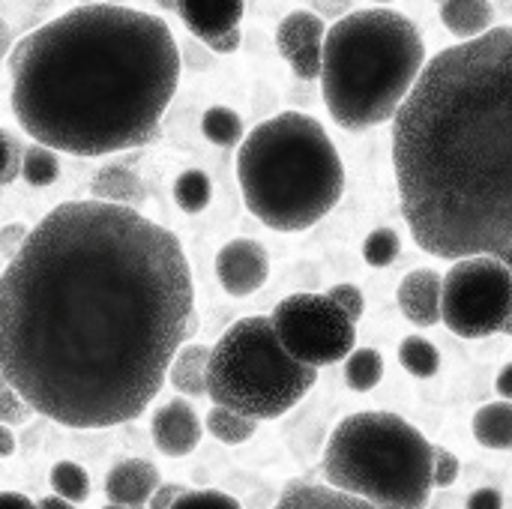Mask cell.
Here are the masks:
<instances>
[{
  "label": "cell",
  "mask_w": 512,
  "mask_h": 509,
  "mask_svg": "<svg viewBox=\"0 0 512 509\" xmlns=\"http://www.w3.org/2000/svg\"><path fill=\"white\" fill-rule=\"evenodd\" d=\"M192 330L180 240L126 204L54 207L0 279L3 384L66 429L141 417Z\"/></svg>",
  "instance_id": "cell-1"
},
{
  "label": "cell",
  "mask_w": 512,
  "mask_h": 509,
  "mask_svg": "<svg viewBox=\"0 0 512 509\" xmlns=\"http://www.w3.org/2000/svg\"><path fill=\"white\" fill-rule=\"evenodd\" d=\"M414 243L444 261L512 249V27L438 51L393 117Z\"/></svg>",
  "instance_id": "cell-2"
},
{
  "label": "cell",
  "mask_w": 512,
  "mask_h": 509,
  "mask_svg": "<svg viewBox=\"0 0 512 509\" xmlns=\"http://www.w3.org/2000/svg\"><path fill=\"white\" fill-rule=\"evenodd\" d=\"M18 126L60 153L108 156L159 135L180 84L168 24L123 3H84L9 51Z\"/></svg>",
  "instance_id": "cell-3"
},
{
  "label": "cell",
  "mask_w": 512,
  "mask_h": 509,
  "mask_svg": "<svg viewBox=\"0 0 512 509\" xmlns=\"http://www.w3.org/2000/svg\"><path fill=\"white\" fill-rule=\"evenodd\" d=\"M426 69L417 24L387 6L360 9L327 30L321 90L330 117L351 132L393 120Z\"/></svg>",
  "instance_id": "cell-4"
},
{
  "label": "cell",
  "mask_w": 512,
  "mask_h": 509,
  "mask_svg": "<svg viewBox=\"0 0 512 509\" xmlns=\"http://www.w3.org/2000/svg\"><path fill=\"white\" fill-rule=\"evenodd\" d=\"M237 180L249 213L267 228L306 231L339 204L345 165L315 117L285 111L243 138Z\"/></svg>",
  "instance_id": "cell-5"
},
{
  "label": "cell",
  "mask_w": 512,
  "mask_h": 509,
  "mask_svg": "<svg viewBox=\"0 0 512 509\" xmlns=\"http://www.w3.org/2000/svg\"><path fill=\"white\" fill-rule=\"evenodd\" d=\"M324 477L333 489L378 509H426L435 486V447L399 414L345 417L327 441Z\"/></svg>",
  "instance_id": "cell-6"
},
{
  "label": "cell",
  "mask_w": 512,
  "mask_h": 509,
  "mask_svg": "<svg viewBox=\"0 0 512 509\" xmlns=\"http://www.w3.org/2000/svg\"><path fill=\"white\" fill-rule=\"evenodd\" d=\"M318 369L294 360L270 318L252 315L228 327L207 369V396L249 420L288 414L315 387Z\"/></svg>",
  "instance_id": "cell-7"
},
{
  "label": "cell",
  "mask_w": 512,
  "mask_h": 509,
  "mask_svg": "<svg viewBox=\"0 0 512 509\" xmlns=\"http://www.w3.org/2000/svg\"><path fill=\"white\" fill-rule=\"evenodd\" d=\"M444 324L462 339H486L504 330L512 312V273L495 255L456 261L444 276Z\"/></svg>",
  "instance_id": "cell-8"
},
{
  "label": "cell",
  "mask_w": 512,
  "mask_h": 509,
  "mask_svg": "<svg viewBox=\"0 0 512 509\" xmlns=\"http://www.w3.org/2000/svg\"><path fill=\"white\" fill-rule=\"evenodd\" d=\"M288 354L306 366H333L354 354V321L330 294H291L270 315Z\"/></svg>",
  "instance_id": "cell-9"
},
{
  "label": "cell",
  "mask_w": 512,
  "mask_h": 509,
  "mask_svg": "<svg viewBox=\"0 0 512 509\" xmlns=\"http://www.w3.org/2000/svg\"><path fill=\"white\" fill-rule=\"evenodd\" d=\"M324 42H327V27L309 9L288 12V18H282V24L276 30V48H279V54L288 60L291 72L297 78H303V81L321 78V69H324Z\"/></svg>",
  "instance_id": "cell-10"
},
{
  "label": "cell",
  "mask_w": 512,
  "mask_h": 509,
  "mask_svg": "<svg viewBox=\"0 0 512 509\" xmlns=\"http://www.w3.org/2000/svg\"><path fill=\"white\" fill-rule=\"evenodd\" d=\"M216 276L231 297L255 294L270 276L267 249L258 240H246V237L225 243L216 255Z\"/></svg>",
  "instance_id": "cell-11"
},
{
  "label": "cell",
  "mask_w": 512,
  "mask_h": 509,
  "mask_svg": "<svg viewBox=\"0 0 512 509\" xmlns=\"http://www.w3.org/2000/svg\"><path fill=\"white\" fill-rule=\"evenodd\" d=\"M150 429H153L156 447L171 459L189 456L201 444V423H198L192 405H186L183 399H174V402L162 405L153 414Z\"/></svg>",
  "instance_id": "cell-12"
},
{
  "label": "cell",
  "mask_w": 512,
  "mask_h": 509,
  "mask_svg": "<svg viewBox=\"0 0 512 509\" xmlns=\"http://www.w3.org/2000/svg\"><path fill=\"white\" fill-rule=\"evenodd\" d=\"M399 309L417 327H435L444 321L441 300H444V276L435 270H414L399 285Z\"/></svg>",
  "instance_id": "cell-13"
},
{
  "label": "cell",
  "mask_w": 512,
  "mask_h": 509,
  "mask_svg": "<svg viewBox=\"0 0 512 509\" xmlns=\"http://www.w3.org/2000/svg\"><path fill=\"white\" fill-rule=\"evenodd\" d=\"M243 6L246 0H177V15L189 33L213 42L240 27Z\"/></svg>",
  "instance_id": "cell-14"
},
{
  "label": "cell",
  "mask_w": 512,
  "mask_h": 509,
  "mask_svg": "<svg viewBox=\"0 0 512 509\" xmlns=\"http://www.w3.org/2000/svg\"><path fill=\"white\" fill-rule=\"evenodd\" d=\"M159 492V471L144 459H126L111 468L105 480V495L120 507H144Z\"/></svg>",
  "instance_id": "cell-15"
},
{
  "label": "cell",
  "mask_w": 512,
  "mask_h": 509,
  "mask_svg": "<svg viewBox=\"0 0 512 509\" xmlns=\"http://www.w3.org/2000/svg\"><path fill=\"white\" fill-rule=\"evenodd\" d=\"M273 509H378L366 504L357 495L339 492L333 486H315V483H291L279 504Z\"/></svg>",
  "instance_id": "cell-16"
},
{
  "label": "cell",
  "mask_w": 512,
  "mask_h": 509,
  "mask_svg": "<svg viewBox=\"0 0 512 509\" xmlns=\"http://www.w3.org/2000/svg\"><path fill=\"white\" fill-rule=\"evenodd\" d=\"M441 21L456 39L468 42L492 30L495 9L489 0H447L441 3Z\"/></svg>",
  "instance_id": "cell-17"
},
{
  "label": "cell",
  "mask_w": 512,
  "mask_h": 509,
  "mask_svg": "<svg viewBox=\"0 0 512 509\" xmlns=\"http://www.w3.org/2000/svg\"><path fill=\"white\" fill-rule=\"evenodd\" d=\"M93 195L99 201L126 204V207H138L147 198L141 177L132 168H123V165H105V168H99L96 177H93Z\"/></svg>",
  "instance_id": "cell-18"
},
{
  "label": "cell",
  "mask_w": 512,
  "mask_h": 509,
  "mask_svg": "<svg viewBox=\"0 0 512 509\" xmlns=\"http://www.w3.org/2000/svg\"><path fill=\"white\" fill-rule=\"evenodd\" d=\"M210 354L213 348L207 345H189L183 348L168 372V381L174 384V390H180L183 396H204L207 393V369H210Z\"/></svg>",
  "instance_id": "cell-19"
},
{
  "label": "cell",
  "mask_w": 512,
  "mask_h": 509,
  "mask_svg": "<svg viewBox=\"0 0 512 509\" xmlns=\"http://www.w3.org/2000/svg\"><path fill=\"white\" fill-rule=\"evenodd\" d=\"M474 438L489 450H512V402H492L474 414Z\"/></svg>",
  "instance_id": "cell-20"
},
{
  "label": "cell",
  "mask_w": 512,
  "mask_h": 509,
  "mask_svg": "<svg viewBox=\"0 0 512 509\" xmlns=\"http://www.w3.org/2000/svg\"><path fill=\"white\" fill-rule=\"evenodd\" d=\"M201 132L207 135V141L219 144V147H234V144H243L240 138L243 135V120L237 111L225 108V105H213L204 111L201 117Z\"/></svg>",
  "instance_id": "cell-21"
},
{
  "label": "cell",
  "mask_w": 512,
  "mask_h": 509,
  "mask_svg": "<svg viewBox=\"0 0 512 509\" xmlns=\"http://www.w3.org/2000/svg\"><path fill=\"white\" fill-rule=\"evenodd\" d=\"M384 378V360L375 348H360L348 357V366H345V381L351 390L357 393H369L381 384Z\"/></svg>",
  "instance_id": "cell-22"
},
{
  "label": "cell",
  "mask_w": 512,
  "mask_h": 509,
  "mask_svg": "<svg viewBox=\"0 0 512 509\" xmlns=\"http://www.w3.org/2000/svg\"><path fill=\"white\" fill-rule=\"evenodd\" d=\"M255 429H258L255 420H249V417H243V414H237L231 408H222V405H216L207 414V432L222 444H243V441H249L255 435Z\"/></svg>",
  "instance_id": "cell-23"
},
{
  "label": "cell",
  "mask_w": 512,
  "mask_h": 509,
  "mask_svg": "<svg viewBox=\"0 0 512 509\" xmlns=\"http://www.w3.org/2000/svg\"><path fill=\"white\" fill-rule=\"evenodd\" d=\"M399 363L414 375V378H432L441 369V354L438 348L423 339V336H408L399 345Z\"/></svg>",
  "instance_id": "cell-24"
},
{
  "label": "cell",
  "mask_w": 512,
  "mask_h": 509,
  "mask_svg": "<svg viewBox=\"0 0 512 509\" xmlns=\"http://www.w3.org/2000/svg\"><path fill=\"white\" fill-rule=\"evenodd\" d=\"M210 195H213V186H210V177L201 168L183 171L177 177V183H174V201L186 213H201L210 204Z\"/></svg>",
  "instance_id": "cell-25"
},
{
  "label": "cell",
  "mask_w": 512,
  "mask_h": 509,
  "mask_svg": "<svg viewBox=\"0 0 512 509\" xmlns=\"http://www.w3.org/2000/svg\"><path fill=\"white\" fill-rule=\"evenodd\" d=\"M57 150L45 147V144H30L24 153V165H21V177L30 186H51L60 177V162L54 156Z\"/></svg>",
  "instance_id": "cell-26"
},
{
  "label": "cell",
  "mask_w": 512,
  "mask_h": 509,
  "mask_svg": "<svg viewBox=\"0 0 512 509\" xmlns=\"http://www.w3.org/2000/svg\"><path fill=\"white\" fill-rule=\"evenodd\" d=\"M51 489H54V495H60L72 504H84L90 495L87 471L75 462H57L51 468Z\"/></svg>",
  "instance_id": "cell-27"
},
{
  "label": "cell",
  "mask_w": 512,
  "mask_h": 509,
  "mask_svg": "<svg viewBox=\"0 0 512 509\" xmlns=\"http://www.w3.org/2000/svg\"><path fill=\"white\" fill-rule=\"evenodd\" d=\"M402 252V240L393 228H378L363 243V261L369 267H390Z\"/></svg>",
  "instance_id": "cell-28"
},
{
  "label": "cell",
  "mask_w": 512,
  "mask_h": 509,
  "mask_svg": "<svg viewBox=\"0 0 512 509\" xmlns=\"http://www.w3.org/2000/svg\"><path fill=\"white\" fill-rule=\"evenodd\" d=\"M171 509H243L240 501H234L231 495L225 492H213V489H204V492H183Z\"/></svg>",
  "instance_id": "cell-29"
},
{
  "label": "cell",
  "mask_w": 512,
  "mask_h": 509,
  "mask_svg": "<svg viewBox=\"0 0 512 509\" xmlns=\"http://www.w3.org/2000/svg\"><path fill=\"white\" fill-rule=\"evenodd\" d=\"M0 135H3V183H12L21 174L27 147L18 141V135L12 129H3Z\"/></svg>",
  "instance_id": "cell-30"
},
{
  "label": "cell",
  "mask_w": 512,
  "mask_h": 509,
  "mask_svg": "<svg viewBox=\"0 0 512 509\" xmlns=\"http://www.w3.org/2000/svg\"><path fill=\"white\" fill-rule=\"evenodd\" d=\"M30 414H36L9 384H3V390H0V420L6 423V426H18V423H24Z\"/></svg>",
  "instance_id": "cell-31"
},
{
  "label": "cell",
  "mask_w": 512,
  "mask_h": 509,
  "mask_svg": "<svg viewBox=\"0 0 512 509\" xmlns=\"http://www.w3.org/2000/svg\"><path fill=\"white\" fill-rule=\"evenodd\" d=\"M345 312H348V318L357 324L360 318H363V312H366V300H363V294H360V288L357 285H336V288H330L327 291Z\"/></svg>",
  "instance_id": "cell-32"
},
{
  "label": "cell",
  "mask_w": 512,
  "mask_h": 509,
  "mask_svg": "<svg viewBox=\"0 0 512 509\" xmlns=\"http://www.w3.org/2000/svg\"><path fill=\"white\" fill-rule=\"evenodd\" d=\"M456 480H459V459L450 450L435 447V486L450 489Z\"/></svg>",
  "instance_id": "cell-33"
},
{
  "label": "cell",
  "mask_w": 512,
  "mask_h": 509,
  "mask_svg": "<svg viewBox=\"0 0 512 509\" xmlns=\"http://www.w3.org/2000/svg\"><path fill=\"white\" fill-rule=\"evenodd\" d=\"M27 234H30V228H24V225H6L3 228V255H6V261H12L15 255H18V249L24 246V240H27Z\"/></svg>",
  "instance_id": "cell-34"
},
{
  "label": "cell",
  "mask_w": 512,
  "mask_h": 509,
  "mask_svg": "<svg viewBox=\"0 0 512 509\" xmlns=\"http://www.w3.org/2000/svg\"><path fill=\"white\" fill-rule=\"evenodd\" d=\"M465 509H504V498H501L498 489H477V492L468 498Z\"/></svg>",
  "instance_id": "cell-35"
},
{
  "label": "cell",
  "mask_w": 512,
  "mask_h": 509,
  "mask_svg": "<svg viewBox=\"0 0 512 509\" xmlns=\"http://www.w3.org/2000/svg\"><path fill=\"white\" fill-rule=\"evenodd\" d=\"M216 54H234L237 48H240V27L237 30H231V33H225V36H219V39H213V42H207Z\"/></svg>",
  "instance_id": "cell-36"
},
{
  "label": "cell",
  "mask_w": 512,
  "mask_h": 509,
  "mask_svg": "<svg viewBox=\"0 0 512 509\" xmlns=\"http://www.w3.org/2000/svg\"><path fill=\"white\" fill-rule=\"evenodd\" d=\"M183 492L177 489V486H165V489H159L156 495H153V501H150V509H171V504L180 498Z\"/></svg>",
  "instance_id": "cell-37"
},
{
  "label": "cell",
  "mask_w": 512,
  "mask_h": 509,
  "mask_svg": "<svg viewBox=\"0 0 512 509\" xmlns=\"http://www.w3.org/2000/svg\"><path fill=\"white\" fill-rule=\"evenodd\" d=\"M0 509H39V504H33L30 498H24L18 492H3L0 495Z\"/></svg>",
  "instance_id": "cell-38"
},
{
  "label": "cell",
  "mask_w": 512,
  "mask_h": 509,
  "mask_svg": "<svg viewBox=\"0 0 512 509\" xmlns=\"http://www.w3.org/2000/svg\"><path fill=\"white\" fill-rule=\"evenodd\" d=\"M495 390L501 393V399L512 402V363H507V366L501 369V375H498V381H495Z\"/></svg>",
  "instance_id": "cell-39"
},
{
  "label": "cell",
  "mask_w": 512,
  "mask_h": 509,
  "mask_svg": "<svg viewBox=\"0 0 512 509\" xmlns=\"http://www.w3.org/2000/svg\"><path fill=\"white\" fill-rule=\"evenodd\" d=\"M15 453V435H12V426H0V456H12Z\"/></svg>",
  "instance_id": "cell-40"
},
{
  "label": "cell",
  "mask_w": 512,
  "mask_h": 509,
  "mask_svg": "<svg viewBox=\"0 0 512 509\" xmlns=\"http://www.w3.org/2000/svg\"><path fill=\"white\" fill-rule=\"evenodd\" d=\"M39 509H75V504L66 501V498H60V495H48V498L39 501Z\"/></svg>",
  "instance_id": "cell-41"
},
{
  "label": "cell",
  "mask_w": 512,
  "mask_h": 509,
  "mask_svg": "<svg viewBox=\"0 0 512 509\" xmlns=\"http://www.w3.org/2000/svg\"><path fill=\"white\" fill-rule=\"evenodd\" d=\"M498 258L504 261V267L512 273V249H507V252H504V255H498Z\"/></svg>",
  "instance_id": "cell-42"
},
{
  "label": "cell",
  "mask_w": 512,
  "mask_h": 509,
  "mask_svg": "<svg viewBox=\"0 0 512 509\" xmlns=\"http://www.w3.org/2000/svg\"><path fill=\"white\" fill-rule=\"evenodd\" d=\"M156 3H159L162 9H174V12H177V0H156Z\"/></svg>",
  "instance_id": "cell-43"
},
{
  "label": "cell",
  "mask_w": 512,
  "mask_h": 509,
  "mask_svg": "<svg viewBox=\"0 0 512 509\" xmlns=\"http://www.w3.org/2000/svg\"><path fill=\"white\" fill-rule=\"evenodd\" d=\"M501 333H507V336H512V312H510V318L504 321V330Z\"/></svg>",
  "instance_id": "cell-44"
},
{
  "label": "cell",
  "mask_w": 512,
  "mask_h": 509,
  "mask_svg": "<svg viewBox=\"0 0 512 509\" xmlns=\"http://www.w3.org/2000/svg\"><path fill=\"white\" fill-rule=\"evenodd\" d=\"M84 3H114V6H117V3H123V0H84Z\"/></svg>",
  "instance_id": "cell-45"
},
{
  "label": "cell",
  "mask_w": 512,
  "mask_h": 509,
  "mask_svg": "<svg viewBox=\"0 0 512 509\" xmlns=\"http://www.w3.org/2000/svg\"><path fill=\"white\" fill-rule=\"evenodd\" d=\"M105 509H144V507H120V504H108Z\"/></svg>",
  "instance_id": "cell-46"
},
{
  "label": "cell",
  "mask_w": 512,
  "mask_h": 509,
  "mask_svg": "<svg viewBox=\"0 0 512 509\" xmlns=\"http://www.w3.org/2000/svg\"><path fill=\"white\" fill-rule=\"evenodd\" d=\"M378 3H390V0H378Z\"/></svg>",
  "instance_id": "cell-47"
},
{
  "label": "cell",
  "mask_w": 512,
  "mask_h": 509,
  "mask_svg": "<svg viewBox=\"0 0 512 509\" xmlns=\"http://www.w3.org/2000/svg\"><path fill=\"white\" fill-rule=\"evenodd\" d=\"M441 3H447V0H441Z\"/></svg>",
  "instance_id": "cell-48"
}]
</instances>
